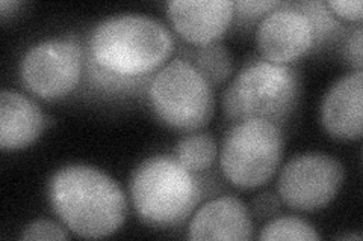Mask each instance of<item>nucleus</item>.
Here are the masks:
<instances>
[{
  "label": "nucleus",
  "instance_id": "nucleus-2",
  "mask_svg": "<svg viewBox=\"0 0 363 241\" xmlns=\"http://www.w3.org/2000/svg\"><path fill=\"white\" fill-rule=\"evenodd\" d=\"M49 199L62 223L84 238L116 234L128 216L126 194L117 181L86 165L56 172L49 184Z\"/></svg>",
  "mask_w": 363,
  "mask_h": 241
},
{
  "label": "nucleus",
  "instance_id": "nucleus-21",
  "mask_svg": "<svg viewBox=\"0 0 363 241\" xmlns=\"http://www.w3.org/2000/svg\"><path fill=\"white\" fill-rule=\"evenodd\" d=\"M17 6H20V2H16V0H13V2H8V0H2V2H0V11H2V16L4 17L6 14H9L11 11H14Z\"/></svg>",
  "mask_w": 363,
  "mask_h": 241
},
{
  "label": "nucleus",
  "instance_id": "nucleus-14",
  "mask_svg": "<svg viewBox=\"0 0 363 241\" xmlns=\"http://www.w3.org/2000/svg\"><path fill=\"white\" fill-rule=\"evenodd\" d=\"M192 65L212 86L224 83L232 74V54L220 41L201 45L192 52Z\"/></svg>",
  "mask_w": 363,
  "mask_h": 241
},
{
  "label": "nucleus",
  "instance_id": "nucleus-5",
  "mask_svg": "<svg viewBox=\"0 0 363 241\" xmlns=\"http://www.w3.org/2000/svg\"><path fill=\"white\" fill-rule=\"evenodd\" d=\"M149 102L156 117L179 131L206 127L215 112L213 86L186 59L167 62L149 83Z\"/></svg>",
  "mask_w": 363,
  "mask_h": 241
},
{
  "label": "nucleus",
  "instance_id": "nucleus-22",
  "mask_svg": "<svg viewBox=\"0 0 363 241\" xmlns=\"http://www.w3.org/2000/svg\"><path fill=\"white\" fill-rule=\"evenodd\" d=\"M339 240H357V241H360V240H362V237H360V235L348 234V235H340V237H339Z\"/></svg>",
  "mask_w": 363,
  "mask_h": 241
},
{
  "label": "nucleus",
  "instance_id": "nucleus-9",
  "mask_svg": "<svg viewBox=\"0 0 363 241\" xmlns=\"http://www.w3.org/2000/svg\"><path fill=\"white\" fill-rule=\"evenodd\" d=\"M312 18L298 4H281L262 17L257 25L256 41L264 59L291 65L308 53L316 42Z\"/></svg>",
  "mask_w": 363,
  "mask_h": 241
},
{
  "label": "nucleus",
  "instance_id": "nucleus-19",
  "mask_svg": "<svg viewBox=\"0 0 363 241\" xmlns=\"http://www.w3.org/2000/svg\"><path fill=\"white\" fill-rule=\"evenodd\" d=\"M325 6L337 17L347 21H362L363 4L362 0H328Z\"/></svg>",
  "mask_w": 363,
  "mask_h": 241
},
{
  "label": "nucleus",
  "instance_id": "nucleus-12",
  "mask_svg": "<svg viewBox=\"0 0 363 241\" xmlns=\"http://www.w3.org/2000/svg\"><path fill=\"white\" fill-rule=\"evenodd\" d=\"M188 238L252 240L253 222L245 204L235 196H221L204 204L191 217Z\"/></svg>",
  "mask_w": 363,
  "mask_h": 241
},
{
  "label": "nucleus",
  "instance_id": "nucleus-15",
  "mask_svg": "<svg viewBox=\"0 0 363 241\" xmlns=\"http://www.w3.org/2000/svg\"><path fill=\"white\" fill-rule=\"evenodd\" d=\"M217 155V142L206 133L188 134L182 137L176 146V158L191 172L208 170L215 163Z\"/></svg>",
  "mask_w": 363,
  "mask_h": 241
},
{
  "label": "nucleus",
  "instance_id": "nucleus-6",
  "mask_svg": "<svg viewBox=\"0 0 363 241\" xmlns=\"http://www.w3.org/2000/svg\"><path fill=\"white\" fill-rule=\"evenodd\" d=\"M283 151L285 139L277 124L265 119L235 122L223 141L220 166L233 186L256 189L276 175Z\"/></svg>",
  "mask_w": 363,
  "mask_h": 241
},
{
  "label": "nucleus",
  "instance_id": "nucleus-18",
  "mask_svg": "<svg viewBox=\"0 0 363 241\" xmlns=\"http://www.w3.org/2000/svg\"><path fill=\"white\" fill-rule=\"evenodd\" d=\"M281 5V2H276V0H242V2H235V14L242 17L244 20H253L260 16H267L272 9H276Z\"/></svg>",
  "mask_w": 363,
  "mask_h": 241
},
{
  "label": "nucleus",
  "instance_id": "nucleus-20",
  "mask_svg": "<svg viewBox=\"0 0 363 241\" xmlns=\"http://www.w3.org/2000/svg\"><path fill=\"white\" fill-rule=\"evenodd\" d=\"M362 38H363V32L362 28H357L354 33H351V37L347 42V57L351 65H354L357 68V71H362V65H363V44H362Z\"/></svg>",
  "mask_w": 363,
  "mask_h": 241
},
{
  "label": "nucleus",
  "instance_id": "nucleus-1",
  "mask_svg": "<svg viewBox=\"0 0 363 241\" xmlns=\"http://www.w3.org/2000/svg\"><path fill=\"white\" fill-rule=\"evenodd\" d=\"M174 45L173 33L159 20L121 14L100 21L93 29L88 54L94 73L121 83L161 70Z\"/></svg>",
  "mask_w": 363,
  "mask_h": 241
},
{
  "label": "nucleus",
  "instance_id": "nucleus-8",
  "mask_svg": "<svg viewBox=\"0 0 363 241\" xmlns=\"http://www.w3.org/2000/svg\"><path fill=\"white\" fill-rule=\"evenodd\" d=\"M344 178V166L332 155L324 153L298 154L280 172L279 196L292 210L318 211L336 198Z\"/></svg>",
  "mask_w": 363,
  "mask_h": 241
},
{
  "label": "nucleus",
  "instance_id": "nucleus-3",
  "mask_svg": "<svg viewBox=\"0 0 363 241\" xmlns=\"http://www.w3.org/2000/svg\"><path fill=\"white\" fill-rule=\"evenodd\" d=\"M130 198L140 219L153 228H174L196 210L201 189L194 172L176 157L144 160L130 180Z\"/></svg>",
  "mask_w": 363,
  "mask_h": 241
},
{
  "label": "nucleus",
  "instance_id": "nucleus-10",
  "mask_svg": "<svg viewBox=\"0 0 363 241\" xmlns=\"http://www.w3.org/2000/svg\"><path fill=\"white\" fill-rule=\"evenodd\" d=\"M167 14L185 41L201 47L220 41L235 16L232 0H173Z\"/></svg>",
  "mask_w": 363,
  "mask_h": 241
},
{
  "label": "nucleus",
  "instance_id": "nucleus-13",
  "mask_svg": "<svg viewBox=\"0 0 363 241\" xmlns=\"http://www.w3.org/2000/svg\"><path fill=\"white\" fill-rule=\"evenodd\" d=\"M45 118L37 102L16 90L0 94V148L17 151L28 148L41 136Z\"/></svg>",
  "mask_w": 363,
  "mask_h": 241
},
{
  "label": "nucleus",
  "instance_id": "nucleus-7",
  "mask_svg": "<svg viewBox=\"0 0 363 241\" xmlns=\"http://www.w3.org/2000/svg\"><path fill=\"white\" fill-rule=\"evenodd\" d=\"M84 50L72 40H48L23 54L20 78L35 97L55 101L67 97L81 82Z\"/></svg>",
  "mask_w": 363,
  "mask_h": 241
},
{
  "label": "nucleus",
  "instance_id": "nucleus-16",
  "mask_svg": "<svg viewBox=\"0 0 363 241\" xmlns=\"http://www.w3.org/2000/svg\"><path fill=\"white\" fill-rule=\"evenodd\" d=\"M259 240L262 241H315L321 240L316 229L297 216H283L272 219L260 229Z\"/></svg>",
  "mask_w": 363,
  "mask_h": 241
},
{
  "label": "nucleus",
  "instance_id": "nucleus-11",
  "mask_svg": "<svg viewBox=\"0 0 363 241\" xmlns=\"http://www.w3.org/2000/svg\"><path fill=\"white\" fill-rule=\"evenodd\" d=\"M325 131L339 141H356L363 133V74L340 77L327 90L321 105Z\"/></svg>",
  "mask_w": 363,
  "mask_h": 241
},
{
  "label": "nucleus",
  "instance_id": "nucleus-17",
  "mask_svg": "<svg viewBox=\"0 0 363 241\" xmlns=\"http://www.w3.org/2000/svg\"><path fill=\"white\" fill-rule=\"evenodd\" d=\"M21 240H41V241H55V240H68V234L64 228L52 221H35L29 223L20 235Z\"/></svg>",
  "mask_w": 363,
  "mask_h": 241
},
{
  "label": "nucleus",
  "instance_id": "nucleus-4",
  "mask_svg": "<svg viewBox=\"0 0 363 241\" xmlns=\"http://www.w3.org/2000/svg\"><path fill=\"white\" fill-rule=\"evenodd\" d=\"M301 80L297 68L260 59L245 65L223 95L225 117L233 122L286 121L297 107Z\"/></svg>",
  "mask_w": 363,
  "mask_h": 241
}]
</instances>
